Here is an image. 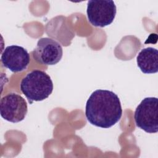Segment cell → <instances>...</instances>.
<instances>
[{
	"label": "cell",
	"instance_id": "1",
	"mask_svg": "<svg viewBox=\"0 0 158 158\" xmlns=\"http://www.w3.org/2000/svg\"><path fill=\"white\" fill-rule=\"evenodd\" d=\"M122 115L120 101L112 91L95 90L86 102V117L91 124L96 127L110 128L120 120Z\"/></svg>",
	"mask_w": 158,
	"mask_h": 158
},
{
	"label": "cell",
	"instance_id": "2",
	"mask_svg": "<svg viewBox=\"0 0 158 158\" xmlns=\"http://www.w3.org/2000/svg\"><path fill=\"white\" fill-rule=\"evenodd\" d=\"M20 87L30 104H32L48 98L52 92L53 83L46 72L35 70L22 80Z\"/></svg>",
	"mask_w": 158,
	"mask_h": 158
},
{
	"label": "cell",
	"instance_id": "3",
	"mask_svg": "<svg viewBox=\"0 0 158 158\" xmlns=\"http://www.w3.org/2000/svg\"><path fill=\"white\" fill-rule=\"evenodd\" d=\"M157 104V98H146L141 101L135 112L136 125L149 133L158 131Z\"/></svg>",
	"mask_w": 158,
	"mask_h": 158
},
{
	"label": "cell",
	"instance_id": "4",
	"mask_svg": "<svg viewBox=\"0 0 158 158\" xmlns=\"http://www.w3.org/2000/svg\"><path fill=\"white\" fill-rule=\"evenodd\" d=\"M117 12L114 2L112 0H90L87 4V17L94 27H104L112 23Z\"/></svg>",
	"mask_w": 158,
	"mask_h": 158
},
{
	"label": "cell",
	"instance_id": "5",
	"mask_svg": "<svg viewBox=\"0 0 158 158\" xmlns=\"http://www.w3.org/2000/svg\"><path fill=\"white\" fill-rule=\"evenodd\" d=\"M28 112L25 99L15 93H10L1 99L0 112L1 117L12 123L23 120Z\"/></svg>",
	"mask_w": 158,
	"mask_h": 158
},
{
	"label": "cell",
	"instance_id": "6",
	"mask_svg": "<svg viewBox=\"0 0 158 158\" xmlns=\"http://www.w3.org/2000/svg\"><path fill=\"white\" fill-rule=\"evenodd\" d=\"M63 50L61 45L50 38H40L33 51L34 59L39 64L53 65L62 59Z\"/></svg>",
	"mask_w": 158,
	"mask_h": 158
},
{
	"label": "cell",
	"instance_id": "7",
	"mask_svg": "<svg viewBox=\"0 0 158 158\" xmlns=\"http://www.w3.org/2000/svg\"><path fill=\"white\" fill-rule=\"evenodd\" d=\"M30 55L23 47L17 45L7 46L1 56L4 67L14 73L25 70L30 63Z\"/></svg>",
	"mask_w": 158,
	"mask_h": 158
},
{
	"label": "cell",
	"instance_id": "8",
	"mask_svg": "<svg viewBox=\"0 0 158 158\" xmlns=\"http://www.w3.org/2000/svg\"><path fill=\"white\" fill-rule=\"evenodd\" d=\"M138 67L146 74L154 73L158 71V51L148 47L141 49L136 57Z\"/></svg>",
	"mask_w": 158,
	"mask_h": 158
}]
</instances>
